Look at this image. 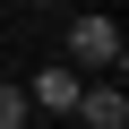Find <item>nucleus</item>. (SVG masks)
Wrapping results in <instances>:
<instances>
[{"mask_svg":"<svg viewBox=\"0 0 129 129\" xmlns=\"http://www.w3.org/2000/svg\"><path fill=\"white\" fill-rule=\"evenodd\" d=\"M69 69L120 78V26H112V17H78V26H69Z\"/></svg>","mask_w":129,"mask_h":129,"instance_id":"f257e3e1","label":"nucleus"},{"mask_svg":"<svg viewBox=\"0 0 129 129\" xmlns=\"http://www.w3.org/2000/svg\"><path fill=\"white\" fill-rule=\"evenodd\" d=\"M78 120L86 129H129V95L103 78V86H78Z\"/></svg>","mask_w":129,"mask_h":129,"instance_id":"f03ea898","label":"nucleus"},{"mask_svg":"<svg viewBox=\"0 0 129 129\" xmlns=\"http://www.w3.org/2000/svg\"><path fill=\"white\" fill-rule=\"evenodd\" d=\"M26 112H35L26 86H0V129H26Z\"/></svg>","mask_w":129,"mask_h":129,"instance_id":"20e7f679","label":"nucleus"},{"mask_svg":"<svg viewBox=\"0 0 129 129\" xmlns=\"http://www.w3.org/2000/svg\"><path fill=\"white\" fill-rule=\"evenodd\" d=\"M35 9H52V0H35Z\"/></svg>","mask_w":129,"mask_h":129,"instance_id":"39448f33","label":"nucleus"},{"mask_svg":"<svg viewBox=\"0 0 129 129\" xmlns=\"http://www.w3.org/2000/svg\"><path fill=\"white\" fill-rule=\"evenodd\" d=\"M78 86H86V78L60 60V69H43V78L26 86V103H43V112H78Z\"/></svg>","mask_w":129,"mask_h":129,"instance_id":"7ed1b4c3","label":"nucleus"}]
</instances>
